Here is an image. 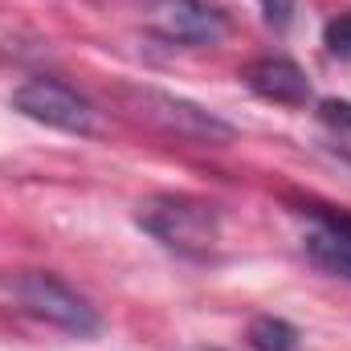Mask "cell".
I'll list each match as a JSON object with an SVG mask.
<instances>
[{
    "mask_svg": "<svg viewBox=\"0 0 351 351\" xmlns=\"http://www.w3.org/2000/svg\"><path fill=\"white\" fill-rule=\"evenodd\" d=\"M139 225L184 258H208L221 241V213L196 196H152L139 208Z\"/></svg>",
    "mask_w": 351,
    "mask_h": 351,
    "instance_id": "cell-1",
    "label": "cell"
},
{
    "mask_svg": "<svg viewBox=\"0 0 351 351\" xmlns=\"http://www.w3.org/2000/svg\"><path fill=\"white\" fill-rule=\"evenodd\" d=\"M12 294H16V302H21L33 319L49 323V327H58V331H70V335H78V339L98 335V327H102L98 311L90 306L78 290H70L62 278H53V274L29 269V274H21V278L12 282Z\"/></svg>",
    "mask_w": 351,
    "mask_h": 351,
    "instance_id": "cell-2",
    "label": "cell"
},
{
    "mask_svg": "<svg viewBox=\"0 0 351 351\" xmlns=\"http://www.w3.org/2000/svg\"><path fill=\"white\" fill-rule=\"evenodd\" d=\"M12 110H21L33 123L70 131V135H90L94 131V106L74 86L58 78H29L25 86L12 90Z\"/></svg>",
    "mask_w": 351,
    "mask_h": 351,
    "instance_id": "cell-3",
    "label": "cell"
},
{
    "mask_svg": "<svg viewBox=\"0 0 351 351\" xmlns=\"http://www.w3.org/2000/svg\"><path fill=\"white\" fill-rule=\"evenodd\" d=\"M147 21L160 37L180 45H213L225 33V12L204 0H152Z\"/></svg>",
    "mask_w": 351,
    "mask_h": 351,
    "instance_id": "cell-4",
    "label": "cell"
},
{
    "mask_svg": "<svg viewBox=\"0 0 351 351\" xmlns=\"http://www.w3.org/2000/svg\"><path fill=\"white\" fill-rule=\"evenodd\" d=\"M143 106L152 119H160L164 127H172L176 135L184 139H200V143H229L233 139V127L221 123L217 114L184 102V98H172V94H156V90H143Z\"/></svg>",
    "mask_w": 351,
    "mask_h": 351,
    "instance_id": "cell-5",
    "label": "cell"
},
{
    "mask_svg": "<svg viewBox=\"0 0 351 351\" xmlns=\"http://www.w3.org/2000/svg\"><path fill=\"white\" fill-rule=\"evenodd\" d=\"M315 213V229L306 233V258L331 278H348L351 282V217L343 213H327V208H311Z\"/></svg>",
    "mask_w": 351,
    "mask_h": 351,
    "instance_id": "cell-6",
    "label": "cell"
},
{
    "mask_svg": "<svg viewBox=\"0 0 351 351\" xmlns=\"http://www.w3.org/2000/svg\"><path fill=\"white\" fill-rule=\"evenodd\" d=\"M245 86L265 102L278 106H306L311 102V82L290 58H262L245 70Z\"/></svg>",
    "mask_w": 351,
    "mask_h": 351,
    "instance_id": "cell-7",
    "label": "cell"
},
{
    "mask_svg": "<svg viewBox=\"0 0 351 351\" xmlns=\"http://www.w3.org/2000/svg\"><path fill=\"white\" fill-rule=\"evenodd\" d=\"M245 339H250V348H254V351H298V343H302L298 327H294V323H286V319H274V315L254 319Z\"/></svg>",
    "mask_w": 351,
    "mask_h": 351,
    "instance_id": "cell-8",
    "label": "cell"
},
{
    "mask_svg": "<svg viewBox=\"0 0 351 351\" xmlns=\"http://www.w3.org/2000/svg\"><path fill=\"white\" fill-rule=\"evenodd\" d=\"M319 123H323L335 139H343V143L351 147V102H343V98L319 102Z\"/></svg>",
    "mask_w": 351,
    "mask_h": 351,
    "instance_id": "cell-9",
    "label": "cell"
},
{
    "mask_svg": "<svg viewBox=\"0 0 351 351\" xmlns=\"http://www.w3.org/2000/svg\"><path fill=\"white\" fill-rule=\"evenodd\" d=\"M323 45H327L331 58L351 62V12H339L335 21H327V29H323Z\"/></svg>",
    "mask_w": 351,
    "mask_h": 351,
    "instance_id": "cell-10",
    "label": "cell"
},
{
    "mask_svg": "<svg viewBox=\"0 0 351 351\" xmlns=\"http://www.w3.org/2000/svg\"><path fill=\"white\" fill-rule=\"evenodd\" d=\"M265 12V21L274 25V29H286L290 25V16H294V0H258Z\"/></svg>",
    "mask_w": 351,
    "mask_h": 351,
    "instance_id": "cell-11",
    "label": "cell"
}]
</instances>
